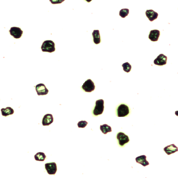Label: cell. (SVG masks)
Masks as SVG:
<instances>
[{"instance_id":"cell-1","label":"cell","mask_w":178,"mask_h":178,"mask_svg":"<svg viewBox=\"0 0 178 178\" xmlns=\"http://www.w3.org/2000/svg\"><path fill=\"white\" fill-rule=\"evenodd\" d=\"M41 49L42 51L45 52H53L55 51V43L51 40L44 41L42 45Z\"/></svg>"},{"instance_id":"cell-20","label":"cell","mask_w":178,"mask_h":178,"mask_svg":"<svg viewBox=\"0 0 178 178\" xmlns=\"http://www.w3.org/2000/svg\"><path fill=\"white\" fill-rule=\"evenodd\" d=\"M122 67L123 68V70L127 73L130 72L131 69V66L128 62H126L122 64Z\"/></svg>"},{"instance_id":"cell-13","label":"cell","mask_w":178,"mask_h":178,"mask_svg":"<svg viewBox=\"0 0 178 178\" xmlns=\"http://www.w3.org/2000/svg\"><path fill=\"white\" fill-rule=\"evenodd\" d=\"M163 150L168 155L174 153L176 152H178V147L173 144L166 147L163 149Z\"/></svg>"},{"instance_id":"cell-2","label":"cell","mask_w":178,"mask_h":178,"mask_svg":"<svg viewBox=\"0 0 178 178\" xmlns=\"http://www.w3.org/2000/svg\"><path fill=\"white\" fill-rule=\"evenodd\" d=\"M104 100L103 99H99L96 101L95 106L93 112L94 115L97 116L103 114L104 109Z\"/></svg>"},{"instance_id":"cell-5","label":"cell","mask_w":178,"mask_h":178,"mask_svg":"<svg viewBox=\"0 0 178 178\" xmlns=\"http://www.w3.org/2000/svg\"><path fill=\"white\" fill-rule=\"evenodd\" d=\"M117 138L119 141V145L120 146H123L130 141L128 136L122 132H119L117 134Z\"/></svg>"},{"instance_id":"cell-11","label":"cell","mask_w":178,"mask_h":178,"mask_svg":"<svg viewBox=\"0 0 178 178\" xmlns=\"http://www.w3.org/2000/svg\"><path fill=\"white\" fill-rule=\"evenodd\" d=\"M160 33L159 30L157 29L151 30L149 35V39L152 42H157L159 39Z\"/></svg>"},{"instance_id":"cell-9","label":"cell","mask_w":178,"mask_h":178,"mask_svg":"<svg viewBox=\"0 0 178 178\" xmlns=\"http://www.w3.org/2000/svg\"><path fill=\"white\" fill-rule=\"evenodd\" d=\"M167 57L163 54H160L155 59L154 62L155 65L163 66L167 64Z\"/></svg>"},{"instance_id":"cell-22","label":"cell","mask_w":178,"mask_h":178,"mask_svg":"<svg viewBox=\"0 0 178 178\" xmlns=\"http://www.w3.org/2000/svg\"><path fill=\"white\" fill-rule=\"evenodd\" d=\"M65 0H50L52 4H61Z\"/></svg>"},{"instance_id":"cell-16","label":"cell","mask_w":178,"mask_h":178,"mask_svg":"<svg viewBox=\"0 0 178 178\" xmlns=\"http://www.w3.org/2000/svg\"><path fill=\"white\" fill-rule=\"evenodd\" d=\"M2 115L4 116H7L12 115L14 113V110L10 107H7L6 108H2L1 109Z\"/></svg>"},{"instance_id":"cell-3","label":"cell","mask_w":178,"mask_h":178,"mask_svg":"<svg viewBox=\"0 0 178 178\" xmlns=\"http://www.w3.org/2000/svg\"><path fill=\"white\" fill-rule=\"evenodd\" d=\"M117 115L119 117L127 116L129 114L130 110L128 106L125 104H121L117 108Z\"/></svg>"},{"instance_id":"cell-14","label":"cell","mask_w":178,"mask_h":178,"mask_svg":"<svg viewBox=\"0 0 178 178\" xmlns=\"http://www.w3.org/2000/svg\"><path fill=\"white\" fill-rule=\"evenodd\" d=\"M146 159V156L143 155L137 157L136 159V160L137 163L141 164L144 167H146L149 165V163L147 160Z\"/></svg>"},{"instance_id":"cell-7","label":"cell","mask_w":178,"mask_h":178,"mask_svg":"<svg viewBox=\"0 0 178 178\" xmlns=\"http://www.w3.org/2000/svg\"><path fill=\"white\" fill-rule=\"evenodd\" d=\"M9 32L11 35L16 39H18L21 37L23 34V31L21 30V29L17 27L11 28Z\"/></svg>"},{"instance_id":"cell-19","label":"cell","mask_w":178,"mask_h":178,"mask_svg":"<svg viewBox=\"0 0 178 178\" xmlns=\"http://www.w3.org/2000/svg\"><path fill=\"white\" fill-rule=\"evenodd\" d=\"M129 10L127 9H123L121 10L119 12V15L122 18H125L128 15Z\"/></svg>"},{"instance_id":"cell-4","label":"cell","mask_w":178,"mask_h":178,"mask_svg":"<svg viewBox=\"0 0 178 178\" xmlns=\"http://www.w3.org/2000/svg\"><path fill=\"white\" fill-rule=\"evenodd\" d=\"M45 169L49 175H55L57 171V164L55 163H47L45 165Z\"/></svg>"},{"instance_id":"cell-21","label":"cell","mask_w":178,"mask_h":178,"mask_svg":"<svg viewBox=\"0 0 178 178\" xmlns=\"http://www.w3.org/2000/svg\"><path fill=\"white\" fill-rule=\"evenodd\" d=\"M88 124V122L86 121H81L78 123V126L79 128H85Z\"/></svg>"},{"instance_id":"cell-18","label":"cell","mask_w":178,"mask_h":178,"mask_svg":"<svg viewBox=\"0 0 178 178\" xmlns=\"http://www.w3.org/2000/svg\"><path fill=\"white\" fill-rule=\"evenodd\" d=\"M100 129L104 134H106L108 132H111L112 131L111 127L107 124L101 125Z\"/></svg>"},{"instance_id":"cell-10","label":"cell","mask_w":178,"mask_h":178,"mask_svg":"<svg viewBox=\"0 0 178 178\" xmlns=\"http://www.w3.org/2000/svg\"><path fill=\"white\" fill-rule=\"evenodd\" d=\"M53 122V115L51 114H45L43 118L42 123L43 126H49Z\"/></svg>"},{"instance_id":"cell-6","label":"cell","mask_w":178,"mask_h":178,"mask_svg":"<svg viewBox=\"0 0 178 178\" xmlns=\"http://www.w3.org/2000/svg\"><path fill=\"white\" fill-rule=\"evenodd\" d=\"M82 88L85 92L89 93L94 90L95 86L94 84V82L91 79H88L82 86Z\"/></svg>"},{"instance_id":"cell-17","label":"cell","mask_w":178,"mask_h":178,"mask_svg":"<svg viewBox=\"0 0 178 178\" xmlns=\"http://www.w3.org/2000/svg\"><path fill=\"white\" fill-rule=\"evenodd\" d=\"M46 155L44 153L38 152L34 155L35 160L39 161H44L46 159Z\"/></svg>"},{"instance_id":"cell-8","label":"cell","mask_w":178,"mask_h":178,"mask_svg":"<svg viewBox=\"0 0 178 178\" xmlns=\"http://www.w3.org/2000/svg\"><path fill=\"white\" fill-rule=\"evenodd\" d=\"M36 90L38 95H44L48 94L49 90L46 88L43 84H37L35 86Z\"/></svg>"},{"instance_id":"cell-15","label":"cell","mask_w":178,"mask_h":178,"mask_svg":"<svg viewBox=\"0 0 178 178\" xmlns=\"http://www.w3.org/2000/svg\"><path fill=\"white\" fill-rule=\"evenodd\" d=\"M94 42L95 44H98L101 42V37L98 30H94L92 33Z\"/></svg>"},{"instance_id":"cell-23","label":"cell","mask_w":178,"mask_h":178,"mask_svg":"<svg viewBox=\"0 0 178 178\" xmlns=\"http://www.w3.org/2000/svg\"><path fill=\"white\" fill-rule=\"evenodd\" d=\"M87 2H90V1H92V0H86Z\"/></svg>"},{"instance_id":"cell-12","label":"cell","mask_w":178,"mask_h":178,"mask_svg":"<svg viewBox=\"0 0 178 178\" xmlns=\"http://www.w3.org/2000/svg\"><path fill=\"white\" fill-rule=\"evenodd\" d=\"M146 15L151 21L156 19L158 17V13L153 10H147L146 12Z\"/></svg>"}]
</instances>
